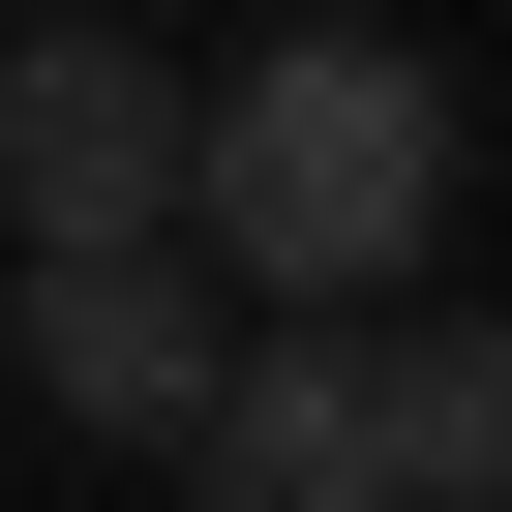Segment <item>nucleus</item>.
Returning <instances> with one entry per match:
<instances>
[{
    "instance_id": "obj_3",
    "label": "nucleus",
    "mask_w": 512,
    "mask_h": 512,
    "mask_svg": "<svg viewBox=\"0 0 512 512\" xmlns=\"http://www.w3.org/2000/svg\"><path fill=\"white\" fill-rule=\"evenodd\" d=\"M211 362H241V302L181 272V241H91V272H31V392H61L91 452H181V422H211Z\"/></svg>"
},
{
    "instance_id": "obj_5",
    "label": "nucleus",
    "mask_w": 512,
    "mask_h": 512,
    "mask_svg": "<svg viewBox=\"0 0 512 512\" xmlns=\"http://www.w3.org/2000/svg\"><path fill=\"white\" fill-rule=\"evenodd\" d=\"M181 482H211V512H392L362 362H332V332H241V362H211V422H181Z\"/></svg>"
},
{
    "instance_id": "obj_1",
    "label": "nucleus",
    "mask_w": 512,
    "mask_h": 512,
    "mask_svg": "<svg viewBox=\"0 0 512 512\" xmlns=\"http://www.w3.org/2000/svg\"><path fill=\"white\" fill-rule=\"evenodd\" d=\"M452 241V61L422 31H272L241 91H181V272L272 302V332H362L422 302Z\"/></svg>"
},
{
    "instance_id": "obj_6",
    "label": "nucleus",
    "mask_w": 512,
    "mask_h": 512,
    "mask_svg": "<svg viewBox=\"0 0 512 512\" xmlns=\"http://www.w3.org/2000/svg\"><path fill=\"white\" fill-rule=\"evenodd\" d=\"M121 31H151V0H121Z\"/></svg>"
},
{
    "instance_id": "obj_2",
    "label": "nucleus",
    "mask_w": 512,
    "mask_h": 512,
    "mask_svg": "<svg viewBox=\"0 0 512 512\" xmlns=\"http://www.w3.org/2000/svg\"><path fill=\"white\" fill-rule=\"evenodd\" d=\"M0 211H31V272H91V241H181V61L121 31V0L0 31Z\"/></svg>"
},
{
    "instance_id": "obj_4",
    "label": "nucleus",
    "mask_w": 512,
    "mask_h": 512,
    "mask_svg": "<svg viewBox=\"0 0 512 512\" xmlns=\"http://www.w3.org/2000/svg\"><path fill=\"white\" fill-rule=\"evenodd\" d=\"M332 362H362V452H392V512H512V302H362Z\"/></svg>"
}]
</instances>
